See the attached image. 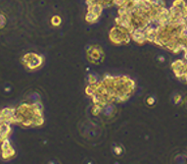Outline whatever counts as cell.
Here are the masks:
<instances>
[{
    "instance_id": "1",
    "label": "cell",
    "mask_w": 187,
    "mask_h": 164,
    "mask_svg": "<svg viewBox=\"0 0 187 164\" xmlns=\"http://www.w3.org/2000/svg\"><path fill=\"white\" fill-rule=\"evenodd\" d=\"M40 114L34 105H22L15 111V121L25 126H33L41 124L39 120Z\"/></svg>"
},
{
    "instance_id": "2",
    "label": "cell",
    "mask_w": 187,
    "mask_h": 164,
    "mask_svg": "<svg viewBox=\"0 0 187 164\" xmlns=\"http://www.w3.org/2000/svg\"><path fill=\"white\" fill-rule=\"evenodd\" d=\"M24 63L25 65L28 67L30 69H35L36 67H38L41 63V58L39 56H37L36 54L33 53H28L24 56Z\"/></svg>"
},
{
    "instance_id": "3",
    "label": "cell",
    "mask_w": 187,
    "mask_h": 164,
    "mask_svg": "<svg viewBox=\"0 0 187 164\" xmlns=\"http://www.w3.org/2000/svg\"><path fill=\"white\" fill-rule=\"evenodd\" d=\"M14 149H12V146L9 144V141L7 140H4L2 144V156L3 158L7 159V158H10V156L14 155Z\"/></svg>"
}]
</instances>
